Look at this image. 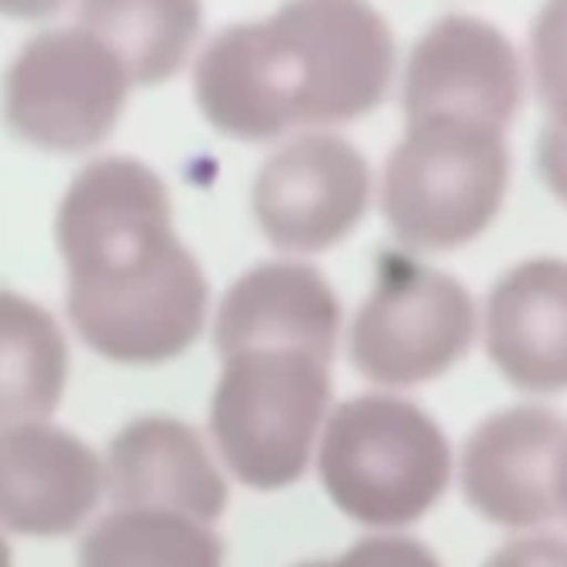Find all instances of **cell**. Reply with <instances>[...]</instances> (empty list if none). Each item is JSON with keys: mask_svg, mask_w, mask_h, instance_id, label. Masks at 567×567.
Segmentation results:
<instances>
[{"mask_svg": "<svg viewBox=\"0 0 567 567\" xmlns=\"http://www.w3.org/2000/svg\"><path fill=\"white\" fill-rule=\"evenodd\" d=\"M68 315L91 351L121 364H161L194 344L207 280L171 220L164 181L134 157H101L58 210Z\"/></svg>", "mask_w": 567, "mask_h": 567, "instance_id": "cell-1", "label": "cell"}, {"mask_svg": "<svg viewBox=\"0 0 567 567\" xmlns=\"http://www.w3.org/2000/svg\"><path fill=\"white\" fill-rule=\"evenodd\" d=\"M391 78L394 34L368 0H288L224 28L197 58L194 94L220 134L270 141L374 111Z\"/></svg>", "mask_w": 567, "mask_h": 567, "instance_id": "cell-2", "label": "cell"}, {"mask_svg": "<svg viewBox=\"0 0 567 567\" xmlns=\"http://www.w3.org/2000/svg\"><path fill=\"white\" fill-rule=\"evenodd\" d=\"M318 471L328 497L348 517L401 527L444 494L451 447L421 408L391 394H364L328 417Z\"/></svg>", "mask_w": 567, "mask_h": 567, "instance_id": "cell-3", "label": "cell"}, {"mask_svg": "<svg viewBox=\"0 0 567 567\" xmlns=\"http://www.w3.org/2000/svg\"><path fill=\"white\" fill-rule=\"evenodd\" d=\"M507 177L504 131L457 117L408 121L384 167L381 207L401 244L451 250L497 217Z\"/></svg>", "mask_w": 567, "mask_h": 567, "instance_id": "cell-4", "label": "cell"}, {"mask_svg": "<svg viewBox=\"0 0 567 567\" xmlns=\"http://www.w3.org/2000/svg\"><path fill=\"white\" fill-rule=\"evenodd\" d=\"M331 361L305 351H237L210 401V434L227 467L254 491L295 484L315 454L331 404Z\"/></svg>", "mask_w": 567, "mask_h": 567, "instance_id": "cell-5", "label": "cell"}, {"mask_svg": "<svg viewBox=\"0 0 567 567\" xmlns=\"http://www.w3.org/2000/svg\"><path fill=\"white\" fill-rule=\"evenodd\" d=\"M124 64L84 28L34 38L4 81L8 124L34 147L78 154L101 144L127 101Z\"/></svg>", "mask_w": 567, "mask_h": 567, "instance_id": "cell-6", "label": "cell"}, {"mask_svg": "<svg viewBox=\"0 0 567 567\" xmlns=\"http://www.w3.org/2000/svg\"><path fill=\"white\" fill-rule=\"evenodd\" d=\"M474 341V305L441 270L391 257L351 324L354 368L391 388L451 371Z\"/></svg>", "mask_w": 567, "mask_h": 567, "instance_id": "cell-7", "label": "cell"}, {"mask_svg": "<svg viewBox=\"0 0 567 567\" xmlns=\"http://www.w3.org/2000/svg\"><path fill=\"white\" fill-rule=\"evenodd\" d=\"M371 200V171L338 134H301L274 151L254 181V214L264 237L288 254L341 244Z\"/></svg>", "mask_w": 567, "mask_h": 567, "instance_id": "cell-8", "label": "cell"}, {"mask_svg": "<svg viewBox=\"0 0 567 567\" xmlns=\"http://www.w3.org/2000/svg\"><path fill=\"white\" fill-rule=\"evenodd\" d=\"M524 97L520 54L504 31L481 18L434 21L404 68L408 121L457 117L504 131Z\"/></svg>", "mask_w": 567, "mask_h": 567, "instance_id": "cell-9", "label": "cell"}, {"mask_svg": "<svg viewBox=\"0 0 567 567\" xmlns=\"http://www.w3.org/2000/svg\"><path fill=\"white\" fill-rule=\"evenodd\" d=\"M567 424L544 408H511L487 417L464 447L461 484L494 524L534 527L557 514V464Z\"/></svg>", "mask_w": 567, "mask_h": 567, "instance_id": "cell-10", "label": "cell"}, {"mask_svg": "<svg viewBox=\"0 0 567 567\" xmlns=\"http://www.w3.org/2000/svg\"><path fill=\"white\" fill-rule=\"evenodd\" d=\"M104 494V461L64 427L0 431V527L28 537L78 530Z\"/></svg>", "mask_w": 567, "mask_h": 567, "instance_id": "cell-11", "label": "cell"}, {"mask_svg": "<svg viewBox=\"0 0 567 567\" xmlns=\"http://www.w3.org/2000/svg\"><path fill=\"white\" fill-rule=\"evenodd\" d=\"M341 308L331 284L301 260L257 264L230 284L217 308L214 344L220 358L277 348L331 361Z\"/></svg>", "mask_w": 567, "mask_h": 567, "instance_id": "cell-12", "label": "cell"}, {"mask_svg": "<svg viewBox=\"0 0 567 567\" xmlns=\"http://www.w3.org/2000/svg\"><path fill=\"white\" fill-rule=\"evenodd\" d=\"M104 491L121 511H164L200 524L217 520L227 504V484L207 447L174 417H141L114 437Z\"/></svg>", "mask_w": 567, "mask_h": 567, "instance_id": "cell-13", "label": "cell"}, {"mask_svg": "<svg viewBox=\"0 0 567 567\" xmlns=\"http://www.w3.org/2000/svg\"><path fill=\"white\" fill-rule=\"evenodd\" d=\"M487 354L524 391L567 388V264L527 260L487 298Z\"/></svg>", "mask_w": 567, "mask_h": 567, "instance_id": "cell-14", "label": "cell"}, {"mask_svg": "<svg viewBox=\"0 0 567 567\" xmlns=\"http://www.w3.org/2000/svg\"><path fill=\"white\" fill-rule=\"evenodd\" d=\"M68 384V344L34 301L0 291V431L44 424Z\"/></svg>", "mask_w": 567, "mask_h": 567, "instance_id": "cell-15", "label": "cell"}, {"mask_svg": "<svg viewBox=\"0 0 567 567\" xmlns=\"http://www.w3.org/2000/svg\"><path fill=\"white\" fill-rule=\"evenodd\" d=\"M127 71L131 84L177 74L200 34V0H81V24Z\"/></svg>", "mask_w": 567, "mask_h": 567, "instance_id": "cell-16", "label": "cell"}, {"mask_svg": "<svg viewBox=\"0 0 567 567\" xmlns=\"http://www.w3.org/2000/svg\"><path fill=\"white\" fill-rule=\"evenodd\" d=\"M81 567H220L210 524L164 511H111L81 540Z\"/></svg>", "mask_w": 567, "mask_h": 567, "instance_id": "cell-17", "label": "cell"}, {"mask_svg": "<svg viewBox=\"0 0 567 567\" xmlns=\"http://www.w3.org/2000/svg\"><path fill=\"white\" fill-rule=\"evenodd\" d=\"M530 74L547 124L567 127V0H544L530 24Z\"/></svg>", "mask_w": 567, "mask_h": 567, "instance_id": "cell-18", "label": "cell"}, {"mask_svg": "<svg viewBox=\"0 0 567 567\" xmlns=\"http://www.w3.org/2000/svg\"><path fill=\"white\" fill-rule=\"evenodd\" d=\"M308 567H441L437 557L411 537H364L334 560H311Z\"/></svg>", "mask_w": 567, "mask_h": 567, "instance_id": "cell-19", "label": "cell"}, {"mask_svg": "<svg viewBox=\"0 0 567 567\" xmlns=\"http://www.w3.org/2000/svg\"><path fill=\"white\" fill-rule=\"evenodd\" d=\"M484 567H567V540L534 534L504 544Z\"/></svg>", "mask_w": 567, "mask_h": 567, "instance_id": "cell-20", "label": "cell"}, {"mask_svg": "<svg viewBox=\"0 0 567 567\" xmlns=\"http://www.w3.org/2000/svg\"><path fill=\"white\" fill-rule=\"evenodd\" d=\"M537 167L550 194L567 204V127L547 124L537 141Z\"/></svg>", "mask_w": 567, "mask_h": 567, "instance_id": "cell-21", "label": "cell"}, {"mask_svg": "<svg viewBox=\"0 0 567 567\" xmlns=\"http://www.w3.org/2000/svg\"><path fill=\"white\" fill-rule=\"evenodd\" d=\"M64 0H0V14L8 18H48Z\"/></svg>", "mask_w": 567, "mask_h": 567, "instance_id": "cell-22", "label": "cell"}, {"mask_svg": "<svg viewBox=\"0 0 567 567\" xmlns=\"http://www.w3.org/2000/svg\"><path fill=\"white\" fill-rule=\"evenodd\" d=\"M557 514L567 517V444H564V454L557 464Z\"/></svg>", "mask_w": 567, "mask_h": 567, "instance_id": "cell-23", "label": "cell"}, {"mask_svg": "<svg viewBox=\"0 0 567 567\" xmlns=\"http://www.w3.org/2000/svg\"><path fill=\"white\" fill-rule=\"evenodd\" d=\"M0 567H11V547H8L4 534H0Z\"/></svg>", "mask_w": 567, "mask_h": 567, "instance_id": "cell-24", "label": "cell"}]
</instances>
